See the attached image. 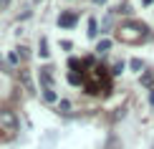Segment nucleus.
Masks as SVG:
<instances>
[{"instance_id": "nucleus-9", "label": "nucleus", "mask_w": 154, "mask_h": 149, "mask_svg": "<svg viewBox=\"0 0 154 149\" xmlns=\"http://www.w3.org/2000/svg\"><path fill=\"white\" fill-rule=\"evenodd\" d=\"M109 48H111V41H109V38H104V41H99V46H96V51H99V53H106Z\"/></svg>"}, {"instance_id": "nucleus-6", "label": "nucleus", "mask_w": 154, "mask_h": 149, "mask_svg": "<svg viewBox=\"0 0 154 149\" xmlns=\"http://www.w3.org/2000/svg\"><path fill=\"white\" fill-rule=\"evenodd\" d=\"M38 56L41 58H48L51 51H48V38H41V43H38Z\"/></svg>"}, {"instance_id": "nucleus-1", "label": "nucleus", "mask_w": 154, "mask_h": 149, "mask_svg": "<svg viewBox=\"0 0 154 149\" xmlns=\"http://www.w3.org/2000/svg\"><path fill=\"white\" fill-rule=\"evenodd\" d=\"M149 36V28L144 23H124L116 28V38L121 43H142Z\"/></svg>"}, {"instance_id": "nucleus-5", "label": "nucleus", "mask_w": 154, "mask_h": 149, "mask_svg": "<svg viewBox=\"0 0 154 149\" xmlns=\"http://www.w3.org/2000/svg\"><path fill=\"white\" fill-rule=\"evenodd\" d=\"M20 81H23L25 91H30V94L35 91V88H33V81H30V73H28V71H20Z\"/></svg>"}, {"instance_id": "nucleus-15", "label": "nucleus", "mask_w": 154, "mask_h": 149, "mask_svg": "<svg viewBox=\"0 0 154 149\" xmlns=\"http://www.w3.org/2000/svg\"><path fill=\"white\" fill-rule=\"evenodd\" d=\"M121 71H124V63H116V66H114V71H111V73L116 76V73H121Z\"/></svg>"}, {"instance_id": "nucleus-11", "label": "nucleus", "mask_w": 154, "mask_h": 149, "mask_svg": "<svg viewBox=\"0 0 154 149\" xmlns=\"http://www.w3.org/2000/svg\"><path fill=\"white\" fill-rule=\"evenodd\" d=\"M8 61L13 63V66H18V63H20V56H18V51H13V53L8 56Z\"/></svg>"}, {"instance_id": "nucleus-14", "label": "nucleus", "mask_w": 154, "mask_h": 149, "mask_svg": "<svg viewBox=\"0 0 154 149\" xmlns=\"http://www.w3.org/2000/svg\"><path fill=\"white\" fill-rule=\"evenodd\" d=\"M58 109H61V111H68V109H71V104H68V101H61Z\"/></svg>"}, {"instance_id": "nucleus-4", "label": "nucleus", "mask_w": 154, "mask_h": 149, "mask_svg": "<svg viewBox=\"0 0 154 149\" xmlns=\"http://www.w3.org/2000/svg\"><path fill=\"white\" fill-rule=\"evenodd\" d=\"M51 71H53V68H41V81H43V88H53V86H51V83H53V73H51Z\"/></svg>"}, {"instance_id": "nucleus-18", "label": "nucleus", "mask_w": 154, "mask_h": 149, "mask_svg": "<svg viewBox=\"0 0 154 149\" xmlns=\"http://www.w3.org/2000/svg\"><path fill=\"white\" fill-rule=\"evenodd\" d=\"M94 3H96V5H104V3H106V0H94Z\"/></svg>"}, {"instance_id": "nucleus-17", "label": "nucleus", "mask_w": 154, "mask_h": 149, "mask_svg": "<svg viewBox=\"0 0 154 149\" xmlns=\"http://www.w3.org/2000/svg\"><path fill=\"white\" fill-rule=\"evenodd\" d=\"M149 104L154 106V88H152V94H149Z\"/></svg>"}, {"instance_id": "nucleus-2", "label": "nucleus", "mask_w": 154, "mask_h": 149, "mask_svg": "<svg viewBox=\"0 0 154 149\" xmlns=\"http://www.w3.org/2000/svg\"><path fill=\"white\" fill-rule=\"evenodd\" d=\"M0 124L8 126V129H15V126H18V116H15V111H10V109H0Z\"/></svg>"}, {"instance_id": "nucleus-12", "label": "nucleus", "mask_w": 154, "mask_h": 149, "mask_svg": "<svg viewBox=\"0 0 154 149\" xmlns=\"http://www.w3.org/2000/svg\"><path fill=\"white\" fill-rule=\"evenodd\" d=\"M129 66L134 68V71H142V61H139V58H131V63Z\"/></svg>"}, {"instance_id": "nucleus-8", "label": "nucleus", "mask_w": 154, "mask_h": 149, "mask_svg": "<svg viewBox=\"0 0 154 149\" xmlns=\"http://www.w3.org/2000/svg\"><path fill=\"white\" fill-rule=\"evenodd\" d=\"M43 99H46L48 104H53V101H58V96H56L53 88H43Z\"/></svg>"}, {"instance_id": "nucleus-7", "label": "nucleus", "mask_w": 154, "mask_h": 149, "mask_svg": "<svg viewBox=\"0 0 154 149\" xmlns=\"http://www.w3.org/2000/svg\"><path fill=\"white\" fill-rule=\"evenodd\" d=\"M142 83H144V86H154V73H152V71H144V73H142Z\"/></svg>"}, {"instance_id": "nucleus-16", "label": "nucleus", "mask_w": 154, "mask_h": 149, "mask_svg": "<svg viewBox=\"0 0 154 149\" xmlns=\"http://www.w3.org/2000/svg\"><path fill=\"white\" fill-rule=\"evenodd\" d=\"M8 3H10V0H0V10H5V8H8Z\"/></svg>"}, {"instance_id": "nucleus-3", "label": "nucleus", "mask_w": 154, "mask_h": 149, "mask_svg": "<svg viewBox=\"0 0 154 149\" xmlns=\"http://www.w3.org/2000/svg\"><path fill=\"white\" fill-rule=\"evenodd\" d=\"M76 20H79V18H76V13H61V18H58V25L61 28H73L76 25Z\"/></svg>"}, {"instance_id": "nucleus-19", "label": "nucleus", "mask_w": 154, "mask_h": 149, "mask_svg": "<svg viewBox=\"0 0 154 149\" xmlns=\"http://www.w3.org/2000/svg\"><path fill=\"white\" fill-rule=\"evenodd\" d=\"M142 3H144V5H152V0H142Z\"/></svg>"}, {"instance_id": "nucleus-13", "label": "nucleus", "mask_w": 154, "mask_h": 149, "mask_svg": "<svg viewBox=\"0 0 154 149\" xmlns=\"http://www.w3.org/2000/svg\"><path fill=\"white\" fill-rule=\"evenodd\" d=\"M18 56H20V61H25V58H28V48L20 46V48H18Z\"/></svg>"}, {"instance_id": "nucleus-10", "label": "nucleus", "mask_w": 154, "mask_h": 149, "mask_svg": "<svg viewBox=\"0 0 154 149\" xmlns=\"http://www.w3.org/2000/svg\"><path fill=\"white\" fill-rule=\"evenodd\" d=\"M96 33H99V23H96L94 18H91V20H88V36L96 38Z\"/></svg>"}]
</instances>
